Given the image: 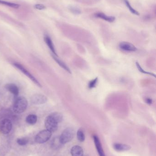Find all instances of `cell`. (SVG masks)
<instances>
[{"instance_id": "obj_1", "label": "cell", "mask_w": 156, "mask_h": 156, "mask_svg": "<svg viewBox=\"0 0 156 156\" xmlns=\"http://www.w3.org/2000/svg\"><path fill=\"white\" fill-rule=\"evenodd\" d=\"M28 104V102L25 97H18L15 101L13 110L16 113L20 114L26 110Z\"/></svg>"}, {"instance_id": "obj_2", "label": "cell", "mask_w": 156, "mask_h": 156, "mask_svg": "<svg viewBox=\"0 0 156 156\" xmlns=\"http://www.w3.org/2000/svg\"><path fill=\"white\" fill-rule=\"evenodd\" d=\"M75 136V131L73 128L68 127L65 129L59 137L60 141L62 144L69 143L73 139Z\"/></svg>"}, {"instance_id": "obj_3", "label": "cell", "mask_w": 156, "mask_h": 156, "mask_svg": "<svg viewBox=\"0 0 156 156\" xmlns=\"http://www.w3.org/2000/svg\"><path fill=\"white\" fill-rule=\"evenodd\" d=\"M58 122L51 115H50L45 118V126L46 130L51 132H55L58 129Z\"/></svg>"}, {"instance_id": "obj_4", "label": "cell", "mask_w": 156, "mask_h": 156, "mask_svg": "<svg viewBox=\"0 0 156 156\" xmlns=\"http://www.w3.org/2000/svg\"><path fill=\"white\" fill-rule=\"evenodd\" d=\"M52 135V132L47 130H44L40 131L36 136L35 141L37 143L42 144L48 141Z\"/></svg>"}, {"instance_id": "obj_5", "label": "cell", "mask_w": 156, "mask_h": 156, "mask_svg": "<svg viewBox=\"0 0 156 156\" xmlns=\"http://www.w3.org/2000/svg\"><path fill=\"white\" fill-rule=\"evenodd\" d=\"M14 67L18 68V70L20 71L23 73H24L25 76H27L29 78L30 80H31L33 83H35L38 86L40 87H41V85L40 84L39 81L35 77L33 76L31 73H30L28 71L23 65L21 64L17 63H15L13 64Z\"/></svg>"}, {"instance_id": "obj_6", "label": "cell", "mask_w": 156, "mask_h": 156, "mask_svg": "<svg viewBox=\"0 0 156 156\" xmlns=\"http://www.w3.org/2000/svg\"><path fill=\"white\" fill-rule=\"evenodd\" d=\"M12 123L10 120L4 119L0 122V131L4 134H9L12 130Z\"/></svg>"}, {"instance_id": "obj_7", "label": "cell", "mask_w": 156, "mask_h": 156, "mask_svg": "<svg viewBox=\"0 0 156 156\" xmlns=\"http://www.w3.org/2000/svg\"><path fill=\"white\" fill-rule=\"evenodd\" d=\"M31 103L33 104H44L47 102V97L45 95L40 94L33 95L30 98Z\"/></svg>"}, {"instance_id": "obj_8", "label": "cell", "mask_w": 156, "mask_h": 156, "mask_svg": "<svg viewBox=\"0 0 156 156\" xmlns=\"http://www.w3.org/2000/svg\"><path fill=\"white\" fill-rule=\"evenodd\" d=\"M119 48L127 52H135L137 48L133 44L126 42H122L119 44Z\"/></svg>"}, {"instance_id": "obj_9", "label": "cell", "mask_w": 156, "mask_h": 156, "mask_svg": "<svg viewBox=\"0 0 156 156\" xmlns=\"http://www.w3.org/2000/svg\"><path fill=\"white\" fill-rule=\"evenodd\" d=\"M93 139L94 142V143L95 145V147H96V149L99 156H106L99 137L97 136L94 135L93 136Z\"/></svg>"}, {"instance_id": "obj_10", "label": "cell", "mask_w": 156, "mask_h": 156, "mask_svg": "<svg viewBox=\"0 0 156 156\" xmlns=\"http://www.w3.org/2000/svg\"><path fill=\"white\" fill-rule=\"evenodd\" d=\"M44 40H45V42L47 46L49 47V49H50L51 52L53 53V55L58 56L56 51H55L54 45L53 44V42H52L50 37L49 36L45 35L44 37Z\"/></svg>"}, {"instance_id": "obj_11", "label": "cell", "mask_w": 156, "mask_h": 156, "mask_svg": "<svg viewBox=\"0 0 156 156\" xmlns=\"http://www.w3.org/2000/svg\"><path fill=\"white\" fill-rule=\"evenodd\" d=\"M6 89L15 96H17L19 94V89L16 85L14 84H8L5 85Z\"/></svg>"}, {"instance_id": "obj_12", "label": "cell", "mask_w": 156, "mask_h": 156, "mask_svg": "<svg viewBox=\"0 0 156 156\" xmlns=\"http://www.w3.org/2000/svg\"><path fill=\"white\" fill-rule=\"evenodd\" d=\"M72 156H83V150L82 148L78 145L73 146L71 150Z\"/></svg>"}, {"instance_id": "obj_13", "label": "cell", "mask_w": 156, "mask_h": 156, "mask_svg": "<svg viewBox=\"0 0 156 156\" xmlns=\"http://www.w3.org/2000/svg\"><path fill=\"white\" fill-rule=\"evenodd\" d=\"M113 149L118 152H123L130 150L131 147L124 144L115 143L113 145Z\"/></svg>"}, {"instance_id": "obj_14", "label": "cell", "mask_w": 156, "mask_h": 156, "mask_svg": "<svg viewBox=\"0 0 156 156\" xmlns=\"http://www.w3.org/2000/svg\"><path fill=\"white\" fill-rule=\"evenodd\" d=\"M95 16L96 18L102 19L105 21H107L109 23H113L116 20V18L113 16H107L105 14L102 13H99L95 14Z\"/></svg>"}, {"instance_id": "obj_15", "label": "cell", "mask_w": 156, "mask_h": 156, "mask_svg": "<svg viewBox=\"0 0 156 156\" xmlns=\"http://www.w3.org/2000/svg\"><path fill=\"white\" fill-rule=\"evenodd\" d=\"M52 57H53V59H54L55 61L60 65V66L62 68H63L64 69H65L66 71L68 73H71V71L70 70L69 68L68 67L67 65L63 61H62V60H60V59H59L58 58L57 56H55L54 55H52Z\"/></svg>"}, {"instance_id": "obj_16", "label": "cell", "mask_w": 156, "mask_h": 156, "mask_svg": "<svg viewBox=\"0 0 156 156\" xmlns=\"http://www.w3.org/2000/svg\"><path fill=\"white\" fill-rule=\"evenodd\" d=\"M37 121V116L35 115L31 114L27 116L26 118V121L29 125H35Z\"/></svg>"}, {"instance_id": "obj_17", "label": "cell", "mask_w": 156, "mask_h": 156, "mask_svg": "<svg viewBox=\"0 0 156 156\" xmlns=\"http://www.w3.org/2000/svg\"><path fill=\"white\" fill-rule=\"evenodd\" d=\"M135 64H136V67L138 69V71L142 73L145 74V75H149V76H152L156 77V75L154 73H152L149 72L147 71H145L144 69L141 67L140 64H139L138 62H136L135 63Z\"/></svg>"}, {"instance_id": "obj_18", "label": "cell", "mask_w": 156, "mask_h": 156, "mask_svg": "<svg viewBox=\"0 0 156 156\" xmlns=\"http://www.w3.org/2000/svg\"><path fill=\"white\" fill-rule=\"evenodd\" d=\"M0 4L2 5H5L9 6V7H12V8H18L20 6L19 5L17 4L16 3L7 2V1H2V0H0Z\"/></svg>"}, {"instance_id": "obj_19", "label": "cell", "mask_w": 156, "mask_h": 156, "mask_svg": "<svg viewBox=\"0 0 156 156\" xmlns=\"http://www.w3.org/2000/svg\"><path fill=\"white\" fill-rule=\"evenodd\" d=\"M77 138L78 141L81 142H83L85 141V136L84 133L82 130L80 129L77 131Z\"/></svg>"}, {"instance_id": "obj_20", "label": "cell", "mask_w": 156, "mask_h": 156, "mask_svg": "<svg viewBox=\"0 0 156 156\" xmlns=\"http://www.w3.org/2000/svg\"><path fill=\"white\" fill-rule=\"evenodd\" d=\"M124 2H125V4L126 5V6L128 7L129 10L130 11V12L132 13H133V14L136 15H139V13L138 11H136L134 9H133L132 8V6L130 5V3L128 0H124Z\"/></svg>"}, {"instance_id": "obj_21", "label": "cell", "mask_w": 156, "mask_h": 156, "mask_svg": "<svg viewBox=\"0 0 156 156\" xmlns=\"http://www.w3.org/2000/svg\"><path fill=\"white\" fill-rule=\"evenodd\" d=\"M98 82V78H96L95 79H93L92 80L90 81L88 84V87L89 89H91L95 88L96 87V85Z\"/></svg>"}, {"instance_id": "obj_22", "label": "cell", "mask_w": 156, "mask_h": 156, "mask_svg": "<svg viewBox=\"0 0 156 156\" xmlns=\"http://www.w3.org/2000/svg\"><path fill=\"white\" fill-rule=\"evenodd\" d=\"M28 141H28V139L26 138H18L17 140V143L19 145H21V146H24L27 144Z\"/></svg>"}, {"instance_id": "obj_23", "label": "cell", "mask_w": 156, "mask_h": 156, "mask_svg": "<svg viewBox=\"0 0 156 156\" xmlns=\"http://www.w3.org/2000/svg\"><path fill=\"white\" fill-rule=\"evenodd\" d=\"M52 143V146H53V148H59L62 144L60 141L59 138H55V139H53Z\"/></svg>"}, {"instance_id": "obj_24", "label": "cell", "mask_w": 156, "mask_h": 156, "mask_svg": "<svg viewBox=\"0 0 156 156\" xmlns=\"http://www.w3.org/2000/svg\"><path fill=\"white\" fill-rule=\"evenodd\" d=\"M70 10L75 14H80L81 13V11L77 7L72 6L70 7Z\"/></svg>"}, {"instance_id": "obj_25", "label": "cell", "mask_w": 156, "mask_h": 156, "mask_svg": "<svg viewBox=\"0 0 156 156\" xmlns=\"http://www.w3.org/2000/svg\"><path fill=\"white\" fill-rule=\"evenodd\" d=\"M35 8L36 9L42 10H44L45 9L46 7L45 6L43 5L38 4L35 5Z\"/></svg>"}, {"instance_id": "obj_26", "label": "cell", "mask_w": 156, "mask_h": 156, "mask_svg": "<svg viewBox=\"0 0 156 156\" xmlns=\"http://www.w3.org/2000/svg\"><path fill=\"white\" fill-rule=\"evenodd\" d=\"M146 102L147 104H151L152 102V100L151 99L149 98H147L146 99Z\"/></svg>"}]
</instances>
